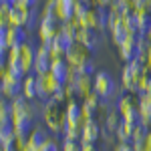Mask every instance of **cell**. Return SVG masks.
<instances>
[{"label": "cell", "instance_id": "obj_1", "mask_svg": "<svg viewBox=\"0 0 151 151\" xmlns=\"http://www.w3.org/2000/svg\"><path fill=\"white\" fill-rule=\"evenodd\" d=\"M10 107H12V129H14V135H16V139L26 141L28 135L32 133V129H35V107L22 95L14 97L10 101Z\"/></svg>", "mask_w": 151, "mask_h": 151}, {"label": "cell", "instance_id": "obj_2", "mask_svg": "<svg viewBox=\"0 0 151 151\" xmlns=\"http://www.w3.org/2000/svg\"><path fill=\"white\" fill-rule=\"evenodd\" d=\"M42 121L47 131H50L52 135H63L65 125H67V115L65 109L60 107V103L48 99L47 103H42Z\"/></svg>", "mask_w": 151, "mask_h": 151}, {"label": "cell", "instance_id": "obj_3", "mask_svg": "<svg viewBox=\"0 0 151 151\" xmlns=\"http://www.w3.org/2000/svg\"><path fill=\"white\" fill-rule=\"evenodd\" d=\"M63 87L65 85L58 81V79H55L50 73L48 75H36V99L42 101V103H47L48 99L57 93V91H60Z\"/></svg>", "mask_w": 151, "mask_h": 151}, {"label": "cell", "instance_id": "obj_4", "mask_svg": "<svg viewBox=\"0 0 151 151\" xmlns=\"http://www.w3.org/2000/svg\"><path fill=\"white\" fill-rule=\"evenodd\" d=\"M93 83H95V93L99 95L103 101L111 99L113 95H117V85H115V79L107 73V70H97L93 77Z\"/></svg>", "mask_w": 151, "mask_h": 151}, {"label": "cell", "instance_id": "obj_5", "mask_svg": "<svg viewBox=\"0 0 151 151\" xmlns=\"http://www.w3.org/2000/svg\"><path fill=\"white\" fill-rule=\"evenodd\" d=\"M58 26H60V20L57 18V14H42L40 16V22H38V38H40V45L52 42V38L58 35Z\"/></svg>", "mask_w": 151, "mask_h": 151}, {"label": "cell", "instance_id": "obj_6", "mask_svg": "<svg viewBox=\"0 0 151 151\" xmlns=\"http://www.w3.org/2000/svg\"><path fill=\"white\" fill-rule=\"evenodd\" d=\"M0 79H2V97L12 101L14 97L22 95V81L18 77H14L8 69H4L0 73Z\"/></svg>", "mask_w": 151, "mask_h": 151}, {"label": "cell", "instance_id": "obj_7", "mask_svg": "<svg viewBox=\"0 0 151 151\" xmlns=\"http://www.w3.org/2000/svg\"><path fill=\"white\" fill-rule=\"evenodd\" d=\"M139 79H141V75L133 69V65H131V63H125V67H123V70H121V87H123L127 93L137 95Z\"/></svg>", "mask_w": 151, "mask_h": 151}, {"label": "cell", "instance_id": "obj_8", "mask_svg": "<svg viewBox=\"0 0 151 151\" xmlns=\"http://www.w3.org/2000/svg\"><path fill=\"white\" fill-rule=\"evenodd\" d=\"M50 65H52V55L47 47L38 45L36 47V58H35V75H48L50 73Z\"/></svg>", "mask_w": 151, "mask_h": 151}, {"label": "cell", "instance_id": "obj_9", "mask_svg": "<svg viewBox=\"0 0 151 151\" xmlns=\"http://www.w3.org/2000/svg\"><path fill=\"white\" fill-rule=\"evenodd\" d=\"M101 123L95 119V121H85L83 123V131H81V143L83 145H87V143H91L95 145L97 141L101 139Z\"/></svg>", "mask_w": 151, "mask_h": 151}, {"label": "cell", "instance_id": "obj_10", "mask_svg": "<svg viewBox=\"0 0 151 151\" xmlns=\"http://www.w3.org/2000/svg\"><path fill=\"white\" fill-rule=\"evenodd\" d=\"M65 115H67V125H77V127H83V123H85V117H83V107H81V103H79L77 99L67 101Z\"/></svg>", "mask_w": 151, "mask_h": 151}, {"label": "cell", "instance_id": "obj_11", "mask_svg": "<svg viewBox=\"0 0 151 151\" xmlns=\"http://www.w3.org/2000/svg\"><path fill=\"white\" fill-rule=\"evenodd\" d=\"M65 58H67V63H69L70 67H79V65H83V63L91 60V50H87L83 45L75 42V45L70 47V50L67 52Z\"/></svg>", "mask_w": 151, "mask_h": 151}, {"label": "cell", "instance_id": "obj_12", "mask_svg": "<svg viewBox=\"0 0 151 151\" xmlns=\"http://www.w3.org/2000/svg\"><path fill=\"white\" fill-rule=\"evenodd\" d=\"M35 22V10H14L12 8L10 18H8V26H22L28 28Z\"/></svg>", "mask_w": 151, "mask_h": 151}, {"label": "cell", "instance_id": "obj_13", "mask_svg": "<svg viewBox=\"0 0 151 151\" xmlns=\"http://www.w3.org/2000/svg\"><path fill=\"white\" fill-rule=\"evenodd\" d=\"M137 111H139L141 123L151 129V93L137 95Z\"/></svg>", "mask_w": 151, "mask_h": 151}, {"label": "cell", "instance_id": "obj_14", "mask_svg": "<svg viewBox=\"0 0 151 151\" xmlns=\"http://www.w3.org/2000/svg\"><path fill=\"white\" fill-rule=\"evenodd\" d=\"M35 58H36V47H35V45H30V42H24L22 47H20V63H22L26 75H32Z\"/></svg>", "mask_w": 151, "mask_h": 151}, {"label": "cell", "instance_id": "obj_15", "mask_svg": "<svg viewBox=\"0 0 151 151\" xmlns=\"http://www.w3.org/2000/svg\"><path fill=\"white\" fill-rule=\"evenodd\" d=\"M77 42L93 52L97 48V45H99V30H95V28H81V32L77 36Z\"/></svg>", "mask_w": 151, "mask_h": 151}, {"label": "cell", "instance_id": "obj_16", "mask_svg": "<svg viewBox=\"0 0 151 151\" xmlns=\"http://www.w3.org/2000/svg\"><path fill=\"white\" fill-rule=\"evenodd\" d=\"M24 42H28L26 28H22V26H8V50L10 48H20Z\"/></svg>", "mask_w": 151, "mask_h": 151}, {"label": "cell", "instance_id": "obj_17", "mask_svg": "<svg viewBox=\"0 0 151 151\" xmlns=\"http://www.w3.org/2000/svg\"><path fill=\"white\" fill-rule=\"evenodd\" d=\"M75 4H77V0H57L55 14L60 22H67L70 18H75Z\"/></svg>", "mask_w": 151, "mask_h": 151}, {"label": "cell", "instance_id": "obj_18", "mask_svg": "<svg viewBox=\"0 0 151 151\" xmlns=\"http://www.w3.org/2000/svg\"><path fill=\"white\" fill-rule=\"evenodd\" d=\"M117 50H119V57L123 58L125 63H131V60H135V58H137V36L131 35L127 40L121 45V47L117 48Z\"/></svg>", "mask_w": 151, "mask_h": 151}, {"label": "cell", "instance_id": "obj_19", "mask_svg": "<svg viewBox=\"0 0 151 151\" xmlns=\"http://www.w3.org/2000/svg\"><path fill=\"white\" fill-rule=\"evenodd\" d=\"M69 70H70V65L67 63V58H52V65H50V75H52L55 79H58L63 85H67Z\"/></svg>", "mask_w": 151, "mask_h": 151}, {"label": "cell", "instance_id": "obj_20", "mask_svg": "<svg viewBox=\"0 0 151 151\" xmlns=\"http://www.w3.org/2000/svg\"><path fill=\"white\" fill-rule=\"evenodd\" d=\"M48 139V133L45 129L40 127H35L32 129V133L28 135V139H26V149L28 151H40V147L45 145V141Z\"/></svg>", "mask_w": 151, "mask_h": 151}, {"label": "cell", "instance_id": "obj_21", "mask_svg": "<svg viewBox=\"0 0 151 151\" xmlns=\"http://www.w3.org/2000/svg\"><path fill=\"white\" fill-rule=\"evenodd\" d=\"M133 22H135V30L139 35H147L151 26V14L147 10H133Z\"/></svg>", "mask_w": 151, "mask_h": 151}, {"label": "cell", "instance_id": "obj_22", "mask_svg": "<svg viewBox=\"0 0 151 151\" xmlns=\"http://www.w3.org/2000/svg\"><path fill=\"white\" fill-rule=\"evenodd\" d=\"M115 109L121 113V117L129 113V111H133V109H137V101H135V95L133 93H125V95H119L117 97V103H115Z\"/></svg>", "mask_w": 151, "mask_h": 151}, {"label": "cell", "instance_id": "obj_23", "mask_svg": "<svg viewBox=\"0 0 151 151\" xmlns=\"http://www.w3.org/2000/svg\"><path fill=\"white\" fill-rule=\"evenodd\" d=\"M58 30H60L65 36H69L70 40H75V42H77V36H79V32H81L79 18H70V20H67V22H60Z\"/></svg>", "mask_w": 151, "mask_h": 151}, {"label": "cell", "instance_id": "obj_24", "mask_svg": "<svg viewBox=\"0 0 151 151\" xmlns=\"http://www.w3.org/2000/svg\"><path fill=\"white\" fill-rule=\"evenodd\" d=\"M121 123H123V117H121V113H119L117 109H111V111L107 113V117L103 119V127L107 129V131H111V133H117V129H119Z\"/></svg>", "mask_w": 151, "mask_h": 151}, {"label": "cell", "instance_id": "obj_25", "mask_svg": "<svg viewBox=\"0 0 151 151\" xmlns=\"http://www.w3.org/2000/svg\"><path fill=\"white\" fill-rule=\"evenodd\" d=\"M95 91V83H93V77H79L77 81V97H89V95Z\"/></svg>", "mask_w": 151, "mask_h": 151}, {"label": "cell", "instance_id": "obj_26", "mask_svg": "<svg viewBox=\"0 0 151 151\" xmlns=\"http://www.w3.org/2000/svg\"><path fill=\"white\" fill-rule=\"evenodd\" d=\"M22 97H26L28 101H35L36 99V75H28L22 81Z\"/></svg>", "mask_w": 151, "mask_h": 151}, {"label": "cell", "instance_id": "obj_27", "mask_svg": "<svg viewBox=\"0 0 151 151\" xmlns=\"http://www.w3.org/2000/svg\"><path fill=\"white\" fill-rule=\"evenodd\" d=\"M115 139L117 143H131L133 145V127L127 125V123H121L115 133Z\"/></svg>", "mask_w": 151, "mask_h": 151}, {"label": "cell", "instance_id": "obj_28", "mask_svg": "<svg viewBox=\"0 0 151 151\" xmlns=\"http://www.w3.org/2000/svg\"><path fill=\"white\" fill-rule=\"evenodd\" d=\"M0 125H12V107L8 99H0Z\"/></svg>", "mask_w": 151, "mask_h": 151}, {"label": "cell", "instance_id": "obj_29", "mask_svg": "<svg viewBox=\"0 0 151 151\" xmlns=\"http://www.w3.org/2000/svg\"><path fill=\"white\" fill-rule=\"evenodd\" d=\"M81 28H95L97 30V8H89V10L79 18Z\"/></svg>", "mask_w": 151, "mask_h": 151}, {"label": "cell", "instance_id": "obj_30", "mask_svg": "<svg viewBox=\"0 0 151 151\" xmlns=\"http://www.w3.org/2000/svg\"><path fill=\"white\" fill-rule=\"evenodd\" d=\"M109 28V10L107 8H97V30L103 32Z\"/></svg>", "mask_w": 151, "mask_h": 151}, {"label": "cell", "instance_id": "obj_31", "mask_svg": "<svg viewBox=\"0 0 151 151\" xmlns=\"http://www.w3.org/2000/svg\"><path fill=\"white\" fill-rule=\"evenodd\" d=\"M81 131H83V127H77V125H65V131H63V139L81 141Z\"/></svg>", "mask_w": 151, "mask_h": 151}, {"label": "cell", "instance_id": "obj_32", "mask_svg": "<svg viewBox=\"0 0 151 151\" xmlns=\"http://www.w3.org/2000/svg\"><path fill=\"white\" fill-rule=\"evenodd\" d=\"M143 93H151V70L141 75L139 79V87H137V95H143Z\"/></svg>", "mask_w": 151, "mask_h": 151}, {"label": "cell", "instance_id": "obj_33", "mask_svg": "<svg viewBox=\"0 0 151 151\" xmlns=\"http://www.w3.org/2000/svg\"><path fill=\"white\" fill-rule=\"evenodd\" d=\"M77 69V73H79V77H95V65L93 60H87V63H83V65H79V67H75Z\"/></svg>", "mask_w": 151, "mask_h": 151}, {"label": "cell", "instance_id": "obj_34", "mask_svg": "<svg viewBox=\"0 0 151 151\" xmlns=\"http://www.w3.org/2000/svg\"><path fill=\"white\" fill-rule=\"evenodd\" d=\"M151 129L147 127V125H143V123H139L137 127L133 129V143H137V141H145L147 139V135H149Z\"/></svg>", "mask_w": 151, "mask_h": 151}, {"label": "cell", "instance_id": "obj_35", "mask_svg": "<svg viewBox=\"0 0 151 151\" xmlns=\"http://www.w3.org/2000/svg\"><path fill=\"white\" fill-rule=\"evenodd\" d=\"M60 151H83V143L81 141H73V139H63Z\"/></svg>", "mask_w": 151, "mask_h": 151}, {"label": "cell", "instance_id": "obj_36", "mask_svg": "<svg viewBox=\"0 0 151 151\" xmlns=\"http://www.w3.org/2000/svg\"><path fill=\"white\" fill-rule=\"evenodd\" d=\"M0 52H8V24L0 26Z\"/></svg>", "mask_w": 151, "mask_h": 151}, {"label": "cell", "instance_id": "obj_37", "mask_svg": "<svg viewBox=\"0 0 151 151\" xmlns=\"http://www.w3.org/2000/svg\"><path fill=\"white\" fill-rule=\"evenodd\" d=\"M10 12H12V6H10V4H0V26L8 24Z\"/></svg>", "mask_w": 151, "mask_h": 151}, {"label": "cell", "instance_id": "obj_38", "mask_svg": "<svg viewBox=\"0 0 151 151\" xmlns=\"http://www.w3.org/2000/svg\"><path fill=\"white\" fill-rule=\"evenodd\" d=\"M40 151H60V145H58L52 137H48V139L45 141V145L40 147Z\"/></svg>", "mask_w": 151, "mask_h": 151}, {"label": "cell", "instance_id": "obj_39", "mask_svg": "<svg viewBox=\"0 0 151 151\" xmlns=\"http://www.w3.org/2000/svg\"><path fill=\"white\" fill-rule=\"evenodd\" d=\"M2 151H22V147H20L18 139H12V141H8V143L2 145Z\"/></svg>", "mask_w": 151, "mask_h": 151}, {"label": "cell", "instance_id": "obj_40", "mask_svg": "<svg viewBox=\"0 0 151 151\" xmlns=\"http://www.w3.org/2000/svg\"><path fill=\"white\" fill-rule=\"evenodd\" d=\"M55 8H57V0H47L45 8H42V14H55Z\"/></svg>", "mask_w": 151, "mask_h": 151}, {"label": "cell", "instance_id": "obj_41", "mask_svg": "<svg viewBox=\"0 0 151 151\" xmlns=\"http://www.w3.org/2000/svg\"><path fill=\"white\" fill-rule=\"evenodd\" d=\"M87 10H89L87 6H83L81 2H77V4H75V18H81V16H83Z\"/></svg>", "mask_w": 151, "mask_h": 151}, {"label": "cell", "instance_id": "obj_42", "mask_svg": "<svg viewBox=\"0 0 151 151\" xmlns=\"http://www.w3.org/2000/svg\"><path fill=\"white\" fill-rule=\"evenodd\" d=\"M111 4H113V0H95V8H111Z\"/></svg>", "mask_w": 151, "mask_h": 151}, {"label": "cell", "instance_id": "obj_43", "mask_svg": "<svg viewBox=\"0 0 151 151\" xmlns=\"http://www.w3.org/2000/svg\"><path fill=\"white\" fill-rule=\"evenodd\" d=\"M113 151H135V149H133V145H131V143H117Z\"/></svg>", "mask_w": 151, "mask_h": 151}, {"label": "cell", "instance_id": "obj_44", "mask_svg": "<svg viewBox=\"0 0 151 151\" xmlns=\"http://www.w3.org/2000/svg\"><path fill=\"white\" fill-rule=\"evenodd\" d=\"M77 2H81L83 6H87V8H95V0H77Z\"/></svg>", "mask_w": 151, "mask_h": 151}, {"label": "cell", "instance_id": "obj_45", "mask_svg": "<svg viewBox=\"0 0 151 151\" xmlns=\"http://www.w3.org/2000/svg\"><path fill=\"white\" fill-rule=\"evenodd\" d=\"M83 151H99L95 145H91V143H87V145H83Z\"/></svg>", "mask_w": 151, "mask_h": 151}, {"label": "cell", "instance_id": "obj_46", "mask_svg": "<svg viewBox=\"0 0 151 151\" xmlns=\"http://www.w3.org/2000/svg\"><path fill=\"white\" fill-rule=\"evenodd\" d=\"M24 4H26V6H28V8H35L36 6V2H38V0H22Z\"/></svg>", "mask_w": 151, "mask_h": 151}, {"label": "cell", "instance_id": "obj_47", "mask_svg": "<svg viewBox=\"0 0 151 151\" xmlns=\"http://www.w3.org/2000/svg\"><path fill=\"white\" fill-rule=\"evenodd\" d=\"M145 143H147V151H151V131H149V135H147V141Z\"/></svg>", "mask_w": 151, "mask_h": 151}, {"label": "cell", "instance_id": "obj_48", "mask_svg": "<svg viewBox=\"0 0 151 151\" xmlns=\"http://www.w3.org/2000/svg\"><path fill=\"white\" fill-rule=\"evenodd\" d=\"M145 10L151 14V0H145Z\"/></svg>", "mask_w": 151, "mask_h": 151}, {"label": "cell", "instance_id": "obj_49", "mask_svg": "<svg viewBox=\"0 0 151 151\" xmlns=\"http://www.w3.org/2000/svg\"><path fill=\"white\" fill-rule=\"evenodd\" d=\"M147 67H149V70H151V48H149V55H147Z\"/></svg>", "mask_w": 151, "mask_h": 151}, {"label": "cell", "instance_id": "obj_50", "mask_svg": "<svg viewBox=\"0 0 151 151\" xmlns=\"http://www.w3.org/2000/svg\"><path fill=\"white\" fill-rule=\"evenodd\" d=\"M145 36H147V40L151 42V26H149V30H147V35H145Z\"/></svg>", "mask_w": 151, "mask_h": 151}, {"label": "cell", "instance_id": "obj_51", "mask_svg": "<svg viewBox=\"0 0 151 151\" xmlns=\"http://www.w3.org/2000/svg\"><path fill=\"white\" fill-rule=\"evenodd\" d=\"M0 99H4V97H2V79H0Z\"/></svg>", "mask_w": 151, "mask_h": 151}, {"label": "cell", "instance_id": "obj_52", "mask_svg": "<svg viewBox=\"0 0 151 151\" xmlns=\"http://www.w3.org/2000/svg\"><path fill=\"white\" fill-rule=\"evenodd\" d=\"M0 143H2V125H0Z\"/></svg>", "mask_w": 151, "mask_h": 151}, {"label": "cell", "instance_id": "obj_53", "mask_svg": "<svg viewBox=\"0 0 151 151\" xmlns=\"http://www.w3.org/2000/svg\"><path fill=\"white\" fill-rule=\"evenodd\" d=\"M22 151H28V149H26V147H24V149H22Z\"/></svg>", "mask_w": 151, "mask_h": 151}, {"label": "cell", "instance_id": "obj_54", "mask_svg": "<svg viewBox=\"0 0 151 151\" xmlns=\"http://www.w3.org/2000/svg\"><path fill=\"white\" fill-rule=\"evenodd\" d=\"M0 4H2V0H0Z\"/></svg>", "mask_w": 151, "mask_h": 151}]
</instances>
